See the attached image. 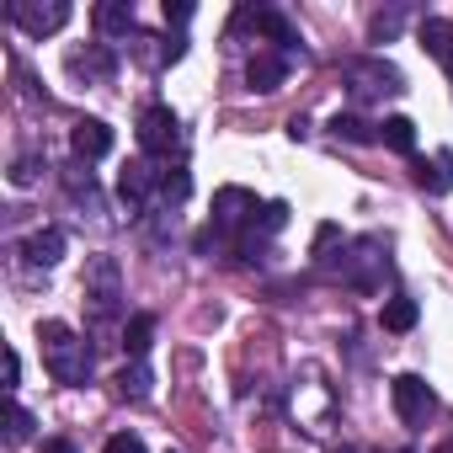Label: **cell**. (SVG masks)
<instances>
[{"mask_svg":"<svg viewBox=\"0 0 453 453\" xmlns=\"http://www.w3.org/2000/svg\"><path fill=\"white\" fill-rule=\"evenodd\" d=\"M81 294H86V304H91V326H96V347H118L112 342V320H118V310H123V267H118V257H107V251H96L91 262H86V278H81Z\"/></svg>","mask_w":453,"mask_h":453,"instance_id":"obj_1","label":"cell"},{"mask_svg":"<svg viewBox=\"0 0 453 453\" xmlns=\"http://www.w3.org/2000/svg\"><path fill=\"white\" fill-rule=\"evenodd\" d=\"M38 342H43V363H49V373H54L59 384H70V389L91 384V347H86V336H81L75 326H65V320H38Z\"/></svg>","mask_w":453,"mask_h":453,"instance_id":"obj_2","label":"cell"},{"mask_svg":"<svg viewBox=\"0 0 453 453\" xmlns=\"http://www.w3.org/2000/svg\"><path fill=\"white\" fill-rule=\"evenodd\" d=\"M342 81H347V91L357 102H373V96H395L400 91V70L389 59H347Z\"/></svg>","mask_w":453,"mask_h":453,"instance_id":"obj_3","label":"cell"},{"mask_svg":"<svg viewBox=\"0 0 453 453\" xmlns=\"http://www.w3.org/2000/svg\"><path fill=\"white\" fill-rule=\"evenodd\" d=\"M139 150L150 160H171L181 150V118L171 107H144L139 112Z\"/></svg>","mask_w":453,"mask_h":453,"instance_id":"obj_4","label":"cell"},{"mask_svg":"<svg viewBox=\"0 0 453 453\" xmlns=\"http://www.w3.org/2000/svg\"><path fill=\"white\" fill-rule=\"evenodd\" d=\"M160 181H165V171H160V165L134 160V165H123L118 192H123V203H128L134 213H160Z\"/></svg>","mask_w":453,"mask_h":453,"instance_id":"obj_5","label":"cell"},{"mask_svg":"<svg viewBox=\"0 0 453 453\" xmlns=\"http://www.w3.org/2000/svg\"><path fill=\"white\" fill-rule=\"evenodd\" d=\"M389 400H395V416H400L405 426H426V416L437 411V395H432V384H426L421 373H400V379L389 384Z\"/></svg>","mask_w":453,"mask_h":453,"instance_id":"obj_6","label":"cell"},{"mask_svg":"<svg viewBox=\"0 0 453 453\" xmlns=\"http://www.w3.org/2000/svg\"><path fill=\"white\" fill-rule=\"evenodd\" d=\"M6 17H12L27 38H49V33H59V27L70 22V6H65V0H12Z\"/></svg>","mask_w":453,"mask_h":453,"instance_id":"obj_7","label":"cell"},{"mask_svg":"<svg viewBox=\"0 0 453 453\" xmlns=\"http://www.w3.org/2000/svg\"><path fill=\"white\" fill-rule=\"evenodd\" d=\"M257 213H262V203L246 187H224L213 197V230H235V224H251Z\"/></svg>","mask_w":453,"mask_h":453,"instance_id":"obj_8","label":"cell"},{"mask_svg":"<svg viewBox=\"0 0 453 453\" xmlns=\"http://www.w3.org/2000/svg\"><path fill=\"white\" fill-rule=\"evenodd\" d=\"M288 65H294V54H283V49H257L251 54V65H246V81H251V91H278L283 81H288Z\"/></svg>","mask_w":453,"mask_h":453,"instance_id":"obj_9","label":"cell"},{"mask_svg":"<svg viewBox=\"0 0 453 453\" xmlns=\"http://www.w3.org/2000/svg\"><path fill=\"white\" fill-rule=\"evenodd\" d=\"M70 150H75V160H102L112 150V128L102 118H86V123L70 128Z\"/></svg>","mask_w":453,"mask_h":453,"instance_id":"obj_10","label":"cell"},{"mask_svg":"<svg viewBox=\"0 0 453 453\" xmlns=\"http://www.w3.org/2000/svg\"><path fill=\"white\" fill-rule=\"evenodd\" d=\"M59 257H65V230H33L27 241H22V262L27 267H59Z\"/></svg>","mask_w":453,"mask_h":453,"instance_id":"obj_11","label":"cell"},{"mask_svg":"<svg viewBox=\"0 0 453 453\" xmlns=\"http://www.w3.org/2000/svg\"><path fill=\"white\" fill-rule=\"evenodd\" d=\"M70 70H75V75H86L91 86H107V81H112V70H118V59H112V49H107V43H96V49L70 54Z\"/></svg>","mask_w":453,"mask_h":453,"instance_id":"obj_12","label":"cell"},{"mask_svg":"<svg viewBox=\"0 0 453 453\" xmlns=\"http://www.w3.org/2000/svg\"><path fill=\"white\" fill-rule=\"evenodd\" d=\"M96 33L102 38H128L134 33V6H128V0H107V6H96Z\"/></svg>","mask_w":453,"mask_h":453,"instance_id":"obj_13","label":"cell"},{"mask_svg":"<svg viewBox=\"0 0 453 453\" xmlns=\"http://www.w3.org/2000/svg\"><path fill=\"white\" fill-rule=\"evenodd\" d=\"M416 181H421L432 197L453 192V155H448V150H437V155H432V165H421V171H416Z\"/></svg>","mask_w":453,"mask_h":453,"instance_id":"obj_14","label":"cell"},{"mask_svg":"<svg viewBox=\"0 0 453 453\" xmlns=\"http://www.w3.org/2000/svg\"><path fill=\"white\" fill-rule=\"evenodd\" d=\"M150 342H155V315H134V320L123 326V342H118V347H128V357H134V363H144Z\"/></svg>","mask_w":453,"mask_h":453,"instance_id":"obj_15","label":"cell"},{"mask_svg":"<svg viewBox=\"0 0 453 453\" xmlns=\"http://www.w3.org/2000/svg\"><path fill=\"white\" fill-rule=\"evenodd\" d=\"M421 49L442 65H453V22H421Z\"/></svg>","mask_w":453,"mask_h":453,"instance_id":"obj_16","label":"cell"},{"mask_svg":"<svg viewBox=\"0 0 453 453\" xmlns=\"http://www.w3.org/2000/svg\"><path fill=\"white\" fill-rule=\"evenodd\" d=\"M379 144L411 155V150H416V123H411V118H384V123H379Z\"/></svg>","mask_w":453,"mask_h":453,"instance_id":"obj_17","label":"cell"},{"mask_svg":"<svg viewBox=\"0 0 453 453\" xmlns=\"http://www.w3.org/2000/svg\"><path fill=\"white\" fill-rule=\"evenodd\" d=\"M331 134L347 139V144H373V139H379V128L363 123V118H352V112H336V118H331Z\"/></svg>","mask_w":453,"mask_h":453,"instance_id":"obj_18","label":"cell"},{"mask_svg":"<svg viewBox=\"0 0 453 453\" xmlns=\"http://www.w3.org/2000/svg\"><path fill=\"white\" fill-rule=\"evenodd\" d=\"M65 181H70V197H81V203H86L91 213H102V192H96V181H91V171H81V165H75V171H70Z\"/></svg>","mask_w":453,"mask_h":453,"instance_id":"obj_19","label":"cell"},{"mask_svg":"<svg viewBox=\"0 0 453 453\" xmlns=\"http://www.w3.org/2000/svg\"><path fill=\"white\" fill-rule=\"evenodd\" d=\"M27 437H33V411L12 400V405H6V442L17 448V442H27Z\"/></svg>","mask_w":453,"mask_h":453,"instance_id":"obj_20","label":"cell"},{"mask_svg":"<svg viewBox=\"0 0 453 453\" xmlns=\"http://www.w3.org/2000/svg\"><path fill=\"white\" fill-rule=\"evenodd\" d=\"M416 326V299H389L384 304V331H411Z\"/></svg>","mask_w":453,"mask_h":453,"instance_id":"obj_21","label":"cell"},{"mask_svg":"<svg viewBox=\"0 0 453 453\" xmlns=\"http://www.w3.org/2000/svg\"><path fill=\"white\" fill-rule=\"evenodd\" d=\"M118 395H128V400H144V395H150V368H144V363L123 368V373H118Z\"/></svg>","mask_w":453,"mask_h":453,"instance_id":"obj_22","label":"cell"},{"mask_svg":"<svg viewBox=\"0 0 453 453\" xmlns=\"http://www.w3.org/2000/svg\"><path fill=\"white\" fill-rule=\"evenodd\" d=\"M257 224H262V235H278L288 224V208L283 203H262V219H251V230H257Z\"/></svg>","mask_w":453,"mask_h":453,"instance_id":"obj_23","label":"cell"},{"mask_svg":"<svg viewBox=\"0 0 453 453\" xmlns=\"http://www.w3.org/2000/svg\"><path fill=\"white\" fill-rule=\"evenodd\" d=\"M102 453H150V448H144V437H139V432H118V437H107V448H102Z\"/></svg>","mask_w":453,"mask_h":453,"instance_id":"obj_24","label":"cell"},{"mask_svg":"<svg viewBox=\"0 0 453 453\" xmlns=\"http://www.w3.org/2000/svg\"><path fill=\"white\" fill-rule=\"evenodd\" d=\"M400 33V12H379L373 17V38H395Z\"/></svg>","mask_w":453,"mask_h":453,"instance_id":"obj_25","label":"cell"},{"mask_svg":"<svg viewBox=\"0 0 453 453\" xmlns=\"http://www.w3.org/2000/svg\"><path fill=\"white\" fill-rule=\"evenodd\" d=\"M33 176H38V160H33V155H22V160L12 165V181H17V187H27Z\"/></svg>","mask_w":453,"mask_h":453,"instance_id":"obj_26","label":"cell"},{"mask_svg":"<svg viewBox=\"0 0 453 453\" xmlns=\"http://www.w3.org/2000/svg\"><path fill=\"white\" fill-rule=\"evenodd\" d=\"M17 379H22V357L6 347V389H17Z\"/></svg>","mask_w":453,"mask_h":453,"instance_id":"obj_27","label":"cell"},{"mask_svg":"<svg viewBox=\"0 0 453 453\" xmlns=\"http://www.w3.org/2000/svg\"><path fill=\"white\" fill-rule=\"evenodd\" d=\"M43 453H75V448H70L65 437H49V442H43Z\"/></svg>","mask_w":453,"mask_h":453,"instance_id":"obj_28","label":"cell"},{"mask_svg":"<svg viewBox=\"0 0 453 453\" xmlns=\"http://www.w3.org/2000/svg\"><path fill=\"white\" fill-rule=\"evenodd\" d=\"M437 453H453V437H448V442H437Z\"/></svg>","mask_w":453,"mask_h":453,"instance_id":"obj_29","label":"cell"},{"mask_svg":"<svg viewBox=\"0 0 453 453\" xmlns=\"http://www.w3.org/2000/svg\"><path fill=\"white\" fill-rule=\"evenodd\" d=\"M342 453H368V448H342Z\"/></svg>","mask_w":453,"mask_h":453,"instance_id":"obj_30","label":"cell"}]
</instances>
